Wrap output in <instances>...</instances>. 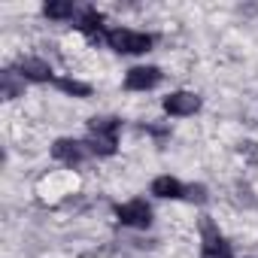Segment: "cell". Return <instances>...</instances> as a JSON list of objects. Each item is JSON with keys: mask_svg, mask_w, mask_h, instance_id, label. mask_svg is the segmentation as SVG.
Masks as SVG:
<instances>
[{"mask_svg": "<svg viewBox=\"0 0 258 258\" xmlns=\"http://www.w3.org/2000/svg\"><path fill=\"white\" fill-rule=\"evenodd\" d=\"M118 131H121V118H112V115H94V118H88V134H94V137L118 140Z\"/></svg>", "mask_w": 258, "mask_h": 258, "instance_id": "9c48e42d", "label": "cell"}, {"mask_svg": "<svg viewBox=\"0 0 258 258\" xmlns=\"http://www.w3.org/2000/svg\"><path fill=\"white\" fill-rule=\"evenodd\" d=\"M103 43L118 55H146V52H152L155 37L143 34V31H131V28H109Z\"/></svg>", "mask_w": 258, "mask_h": 258, "instance_id": "6da1fadb", "label": "cell"}, {"mask_svg": "<svg viewBox=\"0 0 258 258\" xmlns=\"http://www.w3.org/2000/svg\"><path fill=\"white\" fill-rule=\"evenodd\" d=\"M16 73H19L25 82H52V79H55L52 64H49L46 58H34V55L19 58V61H16Z\"/></svg>", "mask_w": 258, "mask_h": 258, "instance_id": "5b68a950", "label": "cell"}, {"mask_svg": "<svg viewBox=\"0 0 258 258\" xmlns=\"http://www.w3.org/2000/svg\"><path fill=\"white\" fill-rule=\"evenodd\" d=\"M240 155H243L246 161L258 164V143H252V140H243V143H240Z\"/></svg>", "mask_w": 258, "mask_h": 258, "instance_id": "5bb4252c", "label": "cell"}, {"mask_svg": "<svg viewBox=\"0 0 258 258\" xmlns=\"http://www.w3.org/2000/svg\"><path fill=\"white\" fill-rule=\"evenodd\" d=\"M55 85H58L64 94H70V97H79V100L91 97V85H88V82H82V79H76V76H58V79H55Z\"/></svg>", "mask_w": 258, "mask_h": 258, "instance_id": "8fae6325", "label": "cell"}, {"mask_svg": "<svg viewBox=\"0 0 258 258\" xmlns=\"http://www.w3.org/2000/svg\"><path fill=\"white\" fill-rule=\"evenodd\" d=\"M143 131H146V134H152V137H158V140H164V137H167V127H158V124H143Z\"/></svg>", "mask_w": 258, "mask_h": 258, "instance_id": "9a60e30c", "label": "cell"}, {"mask_svg": "<svg viewBox=\"0 0 258 258\" xmlns=\"http://www.w3.org/2000/svg\"><path fill=\"white\" fill-rule=\"evenodd\" d=\"M185 198L191 201V204H207V185H185Z\"/></svg>", "mask_w": 258, "mask_h": 258, "instance_id": "4fadbf2b", "label": "cell"}, {"mask_svg": "<svg viewBox=\"0 0 258 258\" xmlns=\"http://www.w3.org/2000/svg\"><path fill=\"white\" fill-rule=\"evenodd\" d=\"M22 91H25V79L16 70H4V73H0V94H4L7 100L19 97Z\"/></svg>", "mask_w": 258, "mask_h": 258, "instance_id": "7c38bea8", "label": "cell"}, {"mask_svg": "<svg viewBox=\"0 0 258 258\" xmlns=\"http://www.w3.org/2000/svg\"><path fill=\"white\" fill-rule=\"evenodd\" d=\"M52 158L61 161L64 167H79L88 158V146L79 143V140H73V137H61V140L52 143Z\"/></svg>", "mask_w": 258, "mask_h": 258, "instance_id": "277c9868", "label": "cell"}, {"mask_svg": "<svg viewBox=\"0 0 258 258\" xmlns=\"http://www.w3.org/2000/svg\"><path fill=\"white\" fill-rule=\"evenodd\" d=\"M76 31L79 34H85L91 43H100V40H106V16L103 13H97L94 7H88L85 13H79L76 16Z\"/></svg>", "mask_w": 258, "mask_h": 258, "instance_id": "52a82bcc", "label": "cell"}, {"mask_svg": "<svg viewBox=\"0 0 258 258\" xmlns=\"http://www.w3.org/2000/svg\"><path fill=\"white\" fill-rule=\"evenodd\" d=\"M43 16L49 22H70V19H76V7L67 4V0H49L43 7Z\"/></svg>", "mask_w": 258, "mask_h": 258, "instance_id": "30bf717a", "label": "cell"}, {"mask_svg": "<svg viewBox=\"0 0 258 258\" xmlns=\"http://www.w3.org/2000/svg\"><path fill=\"white\" fill-rule=\"evenodd\" d=\"M149 191L155 195V198H161V201H179V198H185V185L176 179V176H155L152 179V185H149Z\"/></svg>", "mask_w": 258, "mask_h": 258, "instance_id": "ba28073f", "label": "cell"}, {"mask_svg": "<svg viewBox=\"0 0 258 258\" xmlns=\"http://www.w3.org/2000/svg\"><path fill=\"white\" fill-rule=\"evenodd\" d=\"M164 112L173 115V118H185V115H195L201 109V97L195 91H170L164 97Z\"/></svg>", "mask_w": 258, "mask_h": 258, "instance_id": "8992f818", "label": "cell"}, {"mask_svg": "<svg viewBox=\"0 0 258 258\" xmlns=\"http://www.w3.org/2000/svg\"><path fill=\"white\" fill-rule=\"evenodd\" d=\"M161 79H164L161 67H155V64H137V67H131V70L124 73V88L127 91H152V88L161 85Z\"/></svg>", "mask_w": 258, "mask_h": 258, "instance_id": "3957f363", "label": "cell"}, {"mask_svg": "<svg viewBox=\"0 0 258 258\" xmlns=\"http://www.w3.org/2000/svg\"><path fill=\"white\" fill-rule=\"evenodd\" d=\"M115 219H118L124 228H137V231H143V228L152 225V207H149L143 198L124 201V204L115 207Z\"/></svg>", "mask_w": 258, "mask_h": 258, "instance_id": "7a4b0ae2", "label": "cell"}]
</instances>
